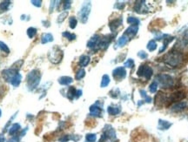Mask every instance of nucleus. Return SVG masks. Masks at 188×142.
<instances>
[{"mask_svg":"<svg viewBox=\"0 0 188 142\" xmlns=\"http://www.w3.org/2000/svg\"><path fill=\"white\" fill-rule=\"evenodd\" d=\"M0 142H5V138H4V136H1V135H0Z\"/></svg>","mask_w":188,"mask_h":142,"instance_id":"obj_43","label":"nucleus"},{"mask_svg":"<svg viewBox=\"0 0 188 142\" xmlns=\"http://www.w3.org/2000/svg\"><path fill=\"white\" fill-rule=\"evenodd\" d=\"M157 89H158V83L156 81L153 82L151 85H149V91L152 93H155L157 92Z\"/></svg>","mask_w":188,"mask_h":142,"instance_id":"obj_30","label":"nucleus"},{"mask_svg":"<svg viewBox=\"0 0 188 142\" xmlns=\"http://www.w3.org/2000/svg\"><path fill=\"white\" fill-rule=\"evenodd\" d=\"M163 60L167 65L171 67H177L182 63L183 55L178 51H171L166 54Z\"/></svg>","mask_w":188,"mask_h":142,"instance_id":"obj_1","label":"nucleus"},{"mask_svg":"<svg viewBox=\"0 0 188 142\" xmlns=\"http://www.w3.org/2000/svg\"><path fill=\"white\" fill-rule=\"evenodd\" d=\"M121 109L118 106H110L107 108V112L110 115H117L120 113Z\"/></svg>","mask_w":188,"mask_h":142,"instance_id":"obj_16","label":"nucleus"},{"mask_svg":"<svg viewBox=\"0 0 188 142\" xmlns=\"http://www.w3.org/2000/svg\"><path fill=\"white\" fill-rule=\"evenodd\" d=\"M76 92L77 90L75 89V87L73 86H71L68 90V92H67V97L68 99L71 100H72L74 98H76Z\"/></svg>","mask_w":188,"mask_h":142,"instance_id":"obj_23","label":"nucleus"},{"mask_svg":"<svg viewBox=\"0 0 188 142\" xmlns=\"http://www.w3.org/2000/svg\"><path fill=\"white\" fill-rule=\"evenodd\" d=\"M69 24H70V27L71 29H74L77 26V24H78V21H77L76 18L75 17H71L69 19Z\"/></svg>","mask_w":188,"mask_h":142,"instance_id":"obj_32","label":"nucleus"},{"mask_svg":"<svg viewBox=\"0 0 188 142\" xmlns=\"http://www.w3.org/2000/svg\"><path fill=\"white\" fill-rule=\"evenodd\" d=\"M85 138H86V140L88 142H95L97 140V136L94 134H88Z\"/></svg>","mask_w":188,"mask_h":142,"instance_id":"obj_33","label":"nucleus"},{"mask_svg":"<svg viewBox=\"0 0 188 142\" xmlns=\"http://www.w3.org/2000/svg\"><path fill=\"white\" fill-rule=\"evenodd\" d=\"M100 42V38L98 35H94L87 43V46L91 49H98V45Z\"/></svg>","mask_w":188,"mask_h":142,"instance_id":"obj_10","label":"nucleus"},{"mask_svg":"<svg viewBox=\"0 0 188 142\" xmlns=\"http://www.w3.org/2000/svg\"><path fill=\"white\" fill-rule=\"evenodd\" d=\"M172 127V123L169 121H163V120H160L159 121V128L160 130H167Z\"/></svg>","mask_w":188,"mask_h":142,"instance_id":"obj_18","label":"nucleus"},{"mask_svg":"<svg viewBox=\"0 0 188 142\" xmlns=\"http://www.w3.org/2000/svg\"><path fill=\"white\" fill-rule=\"evenodd\" d=\"M73 82L72 78L71 77H67V76H64V77H61V78H58V83L60 85H68L70 84H71Z\"/></svg>","mask_w":188,"mask_h":142,"instance_id":"obj_17","label":"nucleus"},{"mask_svg":"<svg viewBox=\"0 0 188 142\" xmlns=\"http://www.w3.org/2000/svg\"><path fill=\"white\" fill-rule=\"evenodd\" d=\"M21 78H22V77H21L20 74H19V73H17L13 78H12V80H11L12 85H14L15 87H17L18 85H19V84H20L21 82Z\"/></svg>","mask_w":188,"mask_h":142,"instance_id":"obj_20","label":"nucleus"},{"mask_svg":"<svg viewBox=\"0 0 188 142\" xmlns=\"http://www.w3.org/2000/svg\"><path fill=\"white\" fill-rule=\"evenodd\" d=\"M20 125L19 124H13L12 126V127L10 128V131H9V134L11 135H14L15 134H17L19 130H20Z\"/></svg>","mask_w":188,"mask_h":142,"instance_id":"obj_24","label":"nucleus"},{"mask_svg":"<svg viewBox=\"0 0 188 142\" xmlns=\"http://www.w3.org/2000/svg\"><path fill=\"white\" fill-rule=\"evenodd\" d=\"M91 5L90 2H85L84 3L82 7L80 9L79 12H78V18L81 23L85 24L87 20H88V17L91 12Z\"/></svg>","mask_w":188,"mask_h":142,"instance_id":"obj_5","label":"nucleus"},{"mask_svg":"<svg viewBox=\"0 0 188 142\" xmlns=\"http://www.w3.org/2000/svg\"><path fill=\"white\" fill-rule=\"evenodd\" d=\"M121 25H122V18H117V19H114V20H112V21L110 22L109 26H110V29H111V31H114L117 30Z\"/></svg>","mask_w":188,"mask_h":142,"instance_id":"obj_15","label":"nucleus"},{"mask_svg":"<svg viewBox=\"0 0 188 142\" xmlns=\"http://www.w3.org/2000/svg\"><path fill=\"white\" fill-rule=\"evenodd\" d=\"M37 34V29L33 27H30L27 30V35L30 38H32Z\"/></svg>","mask_w":188,"mask_h":142,"instance_id":"obj_28","label":"nucleus"},{"mask_svg":"<svg viewBox=\"0 0 188 142\" xmlns=\"http://www.w3.org/2000/svg\"><path fill=\"white\" fill-rule=\"evenodd\" d=\"M112 75L115 79L117 80H122L126 77V71L124 67H117L112 71Z\"/></svg>","mask_w":188,"mask_h":142,"instance_id":"obj_9","label":"nucleus"},{"mask_svg":"<svg viewBox=\"0 0 188 142\" xmlns=\"http://www.w3.org/2000/svg\"><path fill=\"white\" fill-rule=\"evenodd\" d=\"M52 50V51H50L49 53V59L54 64H58L62 60L63 51L58 47H54Z\"/></svg>","mask_w":188,"mask_h":142,"instance_id":"obj_8","label":"nucleus"},{"mask_svg":"<svg viewBox=\"0 0 188 142\" xmlns=\"http://www.w3.org/2000/svg\"><path fill=\"white\" fill-rule=\"evenodd\" d=\"M84 75H85V71L84 69H80V70H78V71H77L75 78H76L77 80H79V79L83 78L84 77Z\"/></svg>","mask_w":188,"mask_h":142,"instance_id":"obj_31","label":"nucleus"},{"mask_svg":"<svg viewBox=\"0 0 188 142\" xmlns=\"http://www.w3.org/2000/svg\"><path fill=\"white\" fill-rule=\"evenodd\" d=\"M186 107V102L185 101H180V102H177V103H174L173 105L171 107V110L174 112V113H179L183 111Z\"/></svg>","mask_w":188,"mask_h":142,"instance_id":"obj_12","label":"nucleus"},{"mask_svg":"<svg viewBox=\"0 0 188 142\" xmlns=\"http://www.w3.org/2000/svg\"><path fill=\"white\" fill-rule=\"evenodd\" d=\"M128 41H129V38H128L127 36L123 35L122 37H120V38H118V43H117V45L119 46V47H122V46H124V45H125V44H127Z\"/></svg>","mask_w":188,"mask_h":142,"instance_id":"obj_22","label":"nucleus"},{"mask_svg":"<svg viewBox=\"0 0 188 142\" xmlns=\"http://www.w3.org/2000/svg\"><path fill=\"white\" fill-rule=\"evenodd\" d=\"M67 15H68V12H63L61 13V15H59V17H58V23H61L64 20V18H65V17H67Z\"/></svg>","mask_w":188,"mask_h":142,"instance_id":"obj_36","label":"nucleus"},{"mask_svg":"<svg viewBox=\"0 0 188 142\" xmlns=\"http://www.w3.org/2000/svg\"><path fill=\"white\" fill-rule=\"evenodd\" d=\"M82 95V90H77L76 92V99H78Z\"/></svg>","mask_w":188,"mask_h":142,"instance_id":"obj_42","label":"nucleus"},{"mask_svg":"<svg viewBox=\"0 0 188 142\" xmlns=\"http://www.w3.org/2000/svg\"><path fill=\"white\" fill-rule=\"evenodd\" d=\"M183 43L185 45H188V31L184 34V37H183Z\"/></svg>","mask_w":188,"mask_h":142,"instance_id":"obj_40","label":"nucleus"},{"mask_svg":"<svg viewBox=\"0 0 188 142\" xmlns=\"http://www.w3.org/2000/svg\"><path fill=\"white\" fill-rule=\"evenodd\" d=\"M137 74L139 77H144L146 79H150V78H152V76H153V71L149 65L142 64V65L139 66V68L138 69Z\"/></svg>","mask_w":188,"mask_h":142,"instance_id":"obj_7","label":"nucleus"},{"mask_svg":"<svg viewBox=\"0 0 188 142\" xmlns=\"http://www.w3.org/2000/svg\"><path fill=\"white\" fill-rule=\"evenodd\" d=\"M138 31H139V27L138 26H136V25H131L129 28H127L125 30V32L124 35L127 36L129 38V39H131L132 38H133L134 36L137 34Z\"/></svg>","mask_w":188,"mask_h":142,"instance_id":"obj_14","label":"nucleus"},{"mask_svg":"<svg viewBox=\"0 0 188 142\" xmlns=\"http://www.w3.org/2000/svg\"><path fill=\"white\" fill-rule=\"evenodd\" d=\"M127 22H128L129 24H131L132 25H136V26H138L139 24V19H138L137 18H134V17H130V18H128Z\"/></svg>","mask_w":188,"mask_h":142,"instance_id":"obj_27","label":"nucleus"},{"mask_svg":"<svg viewBox=\"0 0 188 142\" xmlns=\"http://www.w3.org/2000/svg\"><path fill=\"white\" fill-rule=\"evenodd\" d=\"M0 49H1V50H3L4 51H6L7 53L10 51H9V48L6 46V45H5L4 43H2V42H0Z\"/></svg>","mask_w":188,"mask_h":142,"instance_id":"obj_38","label":"nucleus"},{"mask_svg":"<svg viewBox=\"0 0 188 142\" xmlns=\"http://www.w3.org/2000/svg\"><path fill=\"white\" fill-rule=\"evenodd\" d=\"M71 1H64L63 8H64V11H66V10H69L70 8H71Z\"/></svg>","mask_w":188,"mask_h":142,"instance_id":"obj_37","label":"nucleus"},{"mask_svg":"<svg viewBox=\"0 0 188 142\" xmlns=\"http://www.w3.org/2000/svg\"><path fill=\"white\" fill-rule=\"evenodd\" d=\"M63 37H64V38H66L67 39H69V40H74L75 38H76V35L75 34H73V33H70L68 31H64V32H63Z\"/></svg>","mask_w":188,"mask_h":142,"instance_id":"obj_29","label":"nucleus"},{"mask_svg":"<svg viewBox=\"0 0 188 142\" xmlns=\"http://www.w3.org/2000/svg\"><path fill=\"white\" fill-rule=\"evenodd\" d=\"M91 58L89 56H85V55H83L82 57H80V59H79V65L82 66V67H84L86 66L87 64L90 63Z\"/></svg>","mask_w":188,"mask_h":142,"instance_id":"obj_21","label":"nucleus"},{"mask_svg":"<svg viewBox=\"0 0 188 142\" xmlns=\"http://www.w3.org/2000/svg\"><path fill=\"white\" fill-rule=\"evenodd\" d=\"M41 78V74L38 70L31 71L27 75V87L30 91H32L37 88Z\"/></svg>","mask_w":188,"mask_h":142,"instance_id":"obj_2","label":"nucleus"},{"mask_svg":"<svg viewBox=\"0 0 188 142\" xmlns=\"http://www.w3.org/2000/svg\"><path fill=\"white\" fill-rule=\"evenodd\" d=\"M139 92H140V94H141V96H142L143 98H146V102L150 103V102L152 101V99H151L150 97H148V96L146 95V91H144V90H140V91H139Z\"/></svg>","mask_w":188,"mask_h":142,"instance_id":"obj_35","label":"nucleus"},{"mask_svg":"<svg viewBox=\"0 0 188 142\" xmlns=\"http://www.w3.org/2000/svg\"><path fill=\"white\" fill-rule=\"evenodd\" d=\"M186 92L184 91H178V92H175L172 94H170L169 96H167V105L171 104V103H177V102H180V100L186 98Z\"/></svg>","mask_w":188,"mask_h":142,"instance_id":"obj_6","label":"nucleus"},{"mask_svg":"<svg viewBox=\"0 0 188 142\" xmlns=\"http://www.w3.org/2000/svg\"><path fill=\"white\" fill-rule=\"evenodd\" d=\"M117 139L115 130L110 125H106L104 128V134H102L99 142H107L108 140H115Z\"/></svg>","mask_w":188,"mask_h":142,"instance_id":"obj_4","label":"nucleus"},{"mask_svg":"<svg viewBox=\"0 0 188 142\" xmlns=\"http://www.w3.org/2000/svg\"><path fill=\"white\" fill-rule=\"evenodd\" d=\"M124 65H125V67H127V68H132V66L134 65V61H133V59L129 58L128 60L125 61Z\"/></svg>","mask_w":188,"mask_h":142,"instance_id":"obj_34","label":"nucleus"},{"mask_svg":"<svg viewBox=\"0 0 188 142\" xmlns=\"http://www.w3.org/2000/svg\"><path fill=\"white\" fill-rule=\"evenodd\" d=\"M156 82L159 83L162 88H171L174 85V79L168 74H159L156 76Z\"/></svg>","mask_w":188,"mask_h":142,"instance_id":"obj_3","label":"nucleus"},{"mask_svg":"<svg viewBox=\"0 0 188 142\" xmlns=\"http://www.w3.org/2000/svg\"><path fill=\"white\" fill-rule=\"evenodd\" d=\"M145 3H146L145 1H138V2H136V4L134 5L135 12H138V13H146L148 10L146 9Z\"/></svg>","mask_w":188,"mask_h":142,"instance_id":"obj_11","label":"nucleus"},{"mask_svg":"<svg viewBox=\"0 0 188 142\" xmlns=\"http://www.w3.org/2000/svg\"><path fill=\"white\" fill-rule=\"evenodd\" d=\"M31 3H32V5H34L35 6H37V7H40L41 6V1H31Z\"/></svg>","mask_w":188,"mask_h":142,"instance_id":"obj_41","label":"nucleus"},{"mask_svg":"<svg viewBox=\"0 0 188 142\" xmlns=\"http://www.w3.org/2000/svg\"><path fill=\"white\" fill-rule=\"evenodd\" d=\"M0 116H1V110H0Z\"/></svg>","mask_w":188,"mask_h":142,"instance_id":"obj_44","label":"nucleus"},{"mask_svg":"<svg viewBox=\"0 0 188 142\" xmlns=\"http://www.w3.org/2000/svg\"><path fill=\"white\" fill-rule=\"evenodd\" d=\"M138 56H139L140 58H143V59H145L147 58V54H146L145 51H139V53H138Z\"/></svg>","mask_w":188,"mask_h":142,"instance_id":"obj_39","label":"nucleus"},{"mask_svg":"<svg viewBox=\"0 0 188 142\" xmlns=\"http://www.w3.org/2000/svg\"><path fill=\"white\" fill-rule=\"evenodd\" d=\"M102 113V109L97 104H94L90 107V115L95 117H100Z\"/></svg>","mask_w":188,"mask_h":142,"instance_id":"obj_13","label":"nucleus"},{"mask_svg":"<svg viewBox=\"0 0 188 142\" xmlns=\"http://www.w3.org/2000/svg\"><path fill=\"white\" fill-rule=\"evenodd\" d=\"M110 83V78L108 75H104L102 78V81H101V87H105L109 85Z\"/></svg>","mask_w":188,"mask_h":142,"instance_id":"obj_26","label":"nucleus"},{"mask_svg":"<svg viewBox=\"0 0 188 142\" xmlns=\"http://www.w3.org/2000/svg\"><path fill=\"white\" fill-rule=\"evenodd\" d=\"M146 48L150 51H153L156 50V48H157V43L155 42L154 40L149 41L148 44H147V45H146Z\"/></svg>","mask_w":188,"mask_h":142,"instance_id":"obj_25","label":"nucleus"},{"mask_svg":"<svg viewBox=\"0 0 188 142\" xmlns=\"http://www.w3.org/2000/svg\"><path fill=\"white\" fill-rule=\"evenodd\" d=\"M53 40V37L51 33H45L41 37V43L42 44H46V43L51 42Z\"/></svg>","mask_w":188,"mask_h":142,"instance_id":"obj_19","label":"nucleus"}]
</instances>
